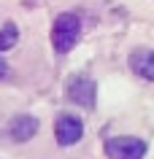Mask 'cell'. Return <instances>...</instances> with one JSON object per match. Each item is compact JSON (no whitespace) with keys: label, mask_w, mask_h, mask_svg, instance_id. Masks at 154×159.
<instances>
[{"label":"cell","mask_w":154,"mask_h":159,"mask_svg":"<svg viewBox=\"0 0 154 159\" xmlns=\"http://www.w3.org/2000/svg\"><path fill=\"white\" fill-rule=\"evenodd\" d=\"M78 35H81V22H78L76 14H60L57 22H54V30H51V43L60 54H68L73 46H76Z\"/></svg>","instance_id":"obj_1"},{"label":"cell","mask_w":154,"mask_h":159,"mask_svg":"<svg viewBox=\"0 0 154 159\" xmlns=\"http://www.w3.org/2000/svg\"><path fill=\"white\" fill-rule=\"evenodd\" d=\"M105 154L108 159H143L146 157V143L133 135H122V138H111L105 143Z\"/></svg>","instance_id":"obj_2"},{"label":"cell","mask_w":154,"mask_h":159,"mask_svg":"<svg viewBox=\"0 0 154 159\" xmlns=\"http://www.w3.org/2000/svg\"><path fill=\"white\" fill-rule=\"evenodd\" d=\"M84 135V121L73 113H60L57 121H54V138L60 146H73V143L81 140Z\"/></svg>","instance_id":"obj_3"},{"label":"cell","mask_w":154,"mask_h":159,"mask_svg":"<svg viewBox=\"0 0 154 159\" xmlns=\"http://www.w3.org/2000/svg\"><path fill=\"white\" fill-rule=\"evenodd\" d=\"M68 100L76 102V105H84V108H95V100H97V86H95V81H92V78H86V75L70 78V84H68Z\"/></svg>","instance_id":"obj_4"},{"label":"cell","mask_w":154,"mask_h":159,"mask_svg":"<svg viewBox=\"0 0 154 159\" xmlns=\"http://www.w3.org/2000/svg\"><path fill=\"white\" fill-rule=\"evenodd\" d=\"M130 67L138 78L154 81V51L152 49H135L130 54Z\"/></svg>","instance_id":"obj_5"},{"label":"cell","mask_w":154,"mask_h":159,"mask_svg":"<svg viewBox=\"0 0 154 159\" xmlns=\"http://www.w3.org/2000/svg\"><path fill=\"white\" fill-rule=\"evenodd\" d=\"M38 132V119L35 116H16L11 121V138L16 143H27Z\"/></svg>","instance_id":"obj_6"},{"label":"cell","mask_w":154,"mask_h":159,"mask_svg":"<svg viewBox=\"0 0 154 159\" xmlns=\"http://www.w3.org/2000/svg\"><path fill=\"white\" fill-rule=\"evenodd\" d=\"M19 41V33H16V27L14 25H6V27H0V51H8L14 49Z\"/></svg>","instance_id":"obj_7"},{"label":"cell","mask_w":154,"mask_h":159,"mask_svg":"<svg viewBox=\"0 0 154 159\" xmlns=\"http://www.w3.org/2000/svg\"><path fill=\"white\" fill-rule=\"evenodd\" d=\"M6 73H8V65H6V62H3V57H0V78H3Z\"/></svg>","instance_id":"obj_8"}]
</instances>
